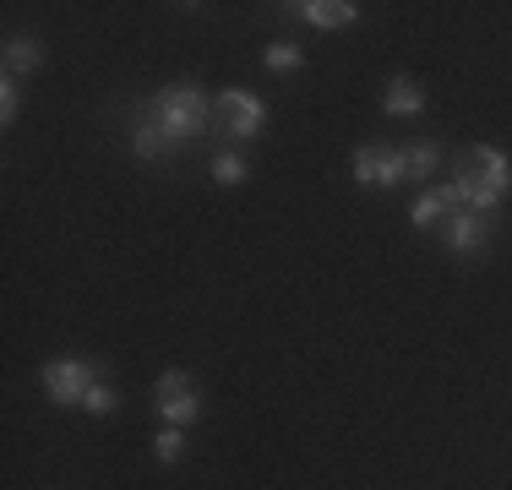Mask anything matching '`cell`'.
<instances>
[{"instance_id": "cell-2", "label": "cell", "mask_w": 512, "mask_h": 490, "mask_svg": "<svg viewBox=\"0 0 512 490\" xmlns=\"http://www.w3.org/2000/svg\"><path fill=\"white\" fill-rule=\"evenodd\" d=\"M148 115L164 126L169 142H191L207 131V120H213V98H207L197 82H175V88H164L148 104Z\"/></svg>"}, {"instance_id": "cell-8", "label": "cell", "mask_w": 512, "mask_h": 490, "mask_svg": "<svg viewBox=\"0 0 512 490\" xmlns=\"http://www.w3.org/2000/svg\"><path fill=\"white\" fill-rule=\"evenodd\" d=\"M295 17L311 22V28H322V33H333V28H349V22L360 17V6L355 0H300Z\"/></svg>"}, {"instance_id": "cell-18", "label": "cell", "mask_w": 512, "mask_h": 490, "mask_svg": "<svg viewBox=\"0 0 512 490\" xmlns=\"http://www.w3.org/2000/svg\"><path fill=\"white\" fill-rule=\"evenodd\" d=\"M17 104H22V98H17V77H6V82H0V126L17 120Z\"/></svg>"}, {"instance_id": "cell-11", "label": "cell", "mask_w": 512, "mask_h": 490, "mask_svg": "<svg viewBox=\"0 0 512 490\" xmlns=\"http://www.w3.org/2000/svg\"><path fill=\"white\" fill-rule=\"evenodd\" d=\"M169 147H175V142L164 137V126H158L148 109H142V115H137V131H131V153H137L142 164H158V158H169Z\"/></svg>"}, {"instance_id": "cell-9", "label": "cell", "mask_w": 512, "mask_h": 490, "mask_svg": "<svg viewBox=\"0 0 512 490\" xmlns=\"http://www.w3.org/2000/svg\"><path fill=\"white\" fill-rule=\"evenodd\" d=\"M485 240H491V218L485 213H469V207H463V213L447 218V245H453L458 256H474Z\"/></svg>"}, {"instance_id": "cell-16", "label": "cell", "mask_w": 512, "mask_h": 490, "mask_svg": "<svg viewBox=\"0 0 512 490\" xmlns=\"http://www.w3.org/2000/svg\"><path fill=\"white\" fill-rule=\"evenodd\" d=\"M115 403H120V398H115V387H109L104 376H99V382H93L88 392H82V409H88V414H109Z\"/></svg>"}, {"instance_id": "cell-14", "label": "cell", "mask_w": 512, "mask_h": 490, "mask_svg": "<svg viewBox=\"0 0 512 490\" xmlns=\"http://www.w3.org/2000/svg\"><path fill=\"white\" fill-rule=\"evenodd\" d=\"M404 164H409V175H414V180H431V175H436V164H442V153H436V142H414L409 153H404Z\"/></svg>"}, {"instance_id": "cell-3", "label": "cell", "mask_w": 512, "mask_h": 490, "mask_svg": "<svg viewBox=\"0 0 512 490\" xmlns=\"http://www.w3.org/2000/svg\"><path fill=\"white\" fill-rule=\"evenodd\" d=\"M153 409H158V420L164 425H180V431H186L191 420H197L202 414V392H197V382H191L186 371H164L153 382Z\"/></svg>"}, {"instance_id": "cell-6", "label": "cell", "mask_w": 512, "mask_h": 490, "mask_svg": "<svg viewBox=\"0 0 512 490\" xmlns=\"http://www.w3.org/2000/svg\"><path fill=\"white\" fill-rule=\"evenodd\" d=\"M349 169H355L360 186H398V180H409L404 153H393V147H360Z\"/></svg>"}, {"instance_id": "cell-10", "label": "cell", "mask_w": 512, "mask_h": 490, "mask_svg": "<svg viewBox=\"0 0 512 490\" xmlns=\"http://www.w3.org/2000/svg\"><path fill=\"white\" fill-rule=\"evenodd\" d=\"M425 109V88L414 77H393L382 88V115H398V120H409V115H420Z\"/></svg>"}, {"instance_id": "cell-15", "label": "cell", "mask_w": 512, "mask_h": 490, "mask_svg": "<svg viewBox=\"0 0 512 490\" xmlns=\"http://www.w3.org/2000/svg\"><path fill=\"white\" fill-rule=\"evenodd\" d=\"M213 180H218V186H240V180H246V158H240V153H218L213 158Z\"/></svg>"}, {"instance_id": "cell-13", "label": "cell", "mask_w": 512, "mask_h": 490, "mask_svg": "<svg viewBox=\"0 0 512 490\" xmlns=\"http://www.w3.org/2000/svg\"><path fill=\"white\" fill-rule=\"evenodd\" d=\"M267 71H273V77H289V71H300L306 66V49L300 44H289V39H278V44H267Z\"/></svg>"}, {"instance_id": "cell-12", "label": "cell", "mask_w": 512, "mask_h": 490, "mask_svg": "<svg viewBox=\"0 0 512 490\" xmlns=\"http://www.w3.org/2000/svg\"><path fill=\"white\" fill-rule=\"evenodd\" d=\"M44 66V44L39 39H11L6 44V77H28Z\"/></svg>"}, {"instance_id": "cell-1", "label": "cell", "mask_w": 512, "mask_h": 490, "mask_svg": "<svg viewBox=\"0 0 512 490\" xmlns=\"http://www.w3.org/2000/svg\"><path fill=\"white\" fill-rule=\"evenodd\" d=\"M458 196H463V207L469 213H485V218H496V207L507 202V191H512V158L502 153V147H469V158H463V169H458Z\"/></svg>"}, {"instance_id": "cell-5", "label": "cell", "mask_w": 512, "mask_h": 490, "mask_svg": "<svg viewBox=\"0 0 512 490\" xmlns=\"http://www.w3.org/2000/svg\"><path fill=\"white\" fill-rule=\"evenodd\" d=\"M93 382H99L93 360H50L44 365V387H50V398L66 403V409H82V392Z\"/></svg>"}, {"instance_id": "cell-7", "label": "cell", "mask_w": 512, "mask_h": 490, "mask_svg": "<svg viewBox=\"0 0 512 490\" xmlns=\"http://www.w3.org/2000/svg\"><path fill=\"white\" fill-rule=\"evenodd\" d=\"M453 213H463V196H458V186H453V180H447V186H436V191H425L420 202L409 207V218H414L420 229H431V224H447Z\"/></svg>"}, {"instance_id": "cell-4", "label": "cell", "mask_w": 512, "mask_h": 490, "mask_svg": "<svg viewBox=\"0 0 512 490\" xmlns=\"http://www.w3.org/2000/svg\"><path fill=\"white\" fill-rule=\"evenodd\" d=\"M213 109H218V120H224V131L235 142H251L256 131L267 126V104L256 93H246V88H224L213 98Z\"/></svg>"}, {"instance_id": "cell-17", "label": "cell", "mask_w": 512, "mask_h": 490, "mask_svg": "<svg viewBox=\"0 0 512 490\" xmlns=\"http://www.w3.org/2000/svg\"><path fill=\"white\" fill-rule=\"evenodd\" d=\"M153 452H158V463H175L180 452H186V436H180V425H164V431H158V441H153Z\"/></svg>"}]
</instances>
